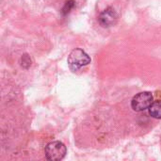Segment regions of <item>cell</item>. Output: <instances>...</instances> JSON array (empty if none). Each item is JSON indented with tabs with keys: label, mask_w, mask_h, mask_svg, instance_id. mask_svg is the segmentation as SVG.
<instances>
[{
	"label": "cell",
	"mask_w": 161,
	"mask_h": 161,
	"mask_svg": "<svg viewBox=\"0 0 161 161\" xmlns=\"http://www.w3.org/2000/svg\"><path fill=\"white\" fill-rule=\"evenodd\" d=\"M45 158L50 161L61 160L64 158L67 153L66 146L60 142H49L44 150Z\"/></svg>",
	"instance_id": "obj_2"
},
{
	"label": "cell",
	"mask_w": 161,
	"mask_h": 161,
	"mask_svg": "<svg viewBox=\"0 0 161 161\" xmlns=\"http://www.w3.org/2000/svg\"><path fill=\"white\" fill-rule=\"evenodd\" d=\"M118 17L119 16H118V13L116 12V10L113 8L108 7L100 14L98 20H99L100 25L103 27H109V26L114 25L117 23Z\"/></svg>",
	"instance_id": "obj_4"
},
{
	"label": "cell",
	"mask_w": 161,
	"mask_h": 161,
	"mask_svg": "<svg viewBox=\"0 0 161 161\" xmlns=\"http://www.w3.org/2000/svg\"><path fill=\"white\" fill-rule=\"evenodd\" d=\"M89 63H91V58L81 48L74 49L68 57V65L73 72L78 71Z\"/></svg>",
	"instance_id": "obj_1"
},
{
	"label": "cell",
	"mask_w": 161,
	"mask_h": 161,
	"mask_svg": "<svg viewBox=\"0 0 161 161\" xmlns=\"http://www.w3.org/2000/svg\"><path fill=\"white\" fill-rule=\"evenodd\" d=\"M154 102L153 94L149 92H142L136 94L131 100V108L134 111H143L151 106Z\"/></svg>",
	"instance_id": "obj_3"
},
{
	"label": "cell",
	"mask_w": 161,
	"mask_h": 161,
	"mask_svg": "<svg viewBox=\"0 0 161 161\" xmlns=\"http://www.w3.org/2000/svg\"><path fill=\"white\" fill-rule=\"evenodd\" d=\"M74 7H75V1H74V0H69V1H67V2L65 3V5H64L63 8H62V13H63V15L68 14V13L74 8Z\"/></svg>",
	"instance_id": "obj_6"
},
{
	"label": "cell",
	"mask_w": 161,
	"mask_h": 161,
	"mask_svg": "<svg viewBox=\"0 0 161 161\" xmlns=\"http://www.w3.org/2000/svg\"><path fill=\"white\" fill-rule=\"evenodd\" d=\"M149 114L155 119H161V101H154L149 107Z\"/></svg>",
	"instance_id": "obj_5"
}]
</instances>
